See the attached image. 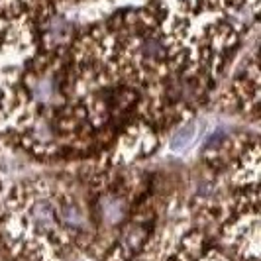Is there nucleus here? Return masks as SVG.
<instances>
[{
  "mask_svg": "<svg viewBox=\"0 0 261 261\" xmlns=\"http://www.w3.org/2000/svg\"><path fill=\"white\" fill-rule=\"evenodd\" d=\"M142 173L92 161L85 169L36 175L0 198V242L12 261L98 259L136 214Z\"/></svg>",
  "mask_w": 261,
  "mask_h": 261,
  "instance_id": "nucleus-1",
  "label": "nucleus"
},
{
  "mask_svg": "<svg viewBox=\"0 0 261 261\" xmlns=\"http://www.w3.org/2000/svg\"><path fill=\"white\" fill-rule=\"evenodd\" d=\"M2 193H4V189H2V177H0V198H2Z\"/></svg>",
  "mask_w": 261,
  "mask_h": 261,
  "instance_id": "nucleus-8",
  "label": "nucleus"
},
{
  "mask_svg": "<svg viewBox=\"0 0 261 261\" xmlns=\"http://www.w3.org/2000/svg\"><path fill=\"white\" fill-rule=\"evenodd\" d=\"M69 6H77V2L75 0H0V16H10V18L28 16L45 22Z\"/></svg>",
  "mask_w": 261,
  "mask_h": 261,
  "instance_id": "nucleus-5",
  "label": "nucleus"
},
{
  "mask_svg": "<svg viewBox=\"0 0 261 261\" xmlns=\"http://www.w3.org/2000/svg\"><path fill=\"white\" fill-rule=\"evenodd\" d=\"M167 51L187 77L216 87L257 26L259 0H151Z\"/></svg>",
  "mask_w": 261,
  "mask_h": 261,
  "instance_id": "nucleus-3",
  "label": "nucleus"
},
{
  "mask_svg": "<svg viewBox=\"0 0 261 261\" xmlns=\"http://www.w3.org/2000/svg\"><path fill=\"white\" fill-rule=\"evenodd\" d=\"M0 261H12V259H10L8 255H0Z\"/></svg>",
  "mask_w": 261,
  "mask_h": 261,
  "instance_id": "nucleus-7",
  "label": "nucleus"
},
{
  "mask_svg": "<svg viewBox=\"0 0 261 261\" xmlns=\"http://www.w3.org/2000/svg\"><path fill=\"white\" fill-rule=\"evenodd\" d=\"M198 132H200V120H198V116H191V118H187V120H183V122H179V124L169 132L167 151L175 157L187 153V151L196 144Z\"/></svg>",
  "mask_w": 261,
  "mask_h": 261,
  "instance_id": "nucleus-6",
  "label": "nucleus"
},
{
  "mask_svg": "<svg viewBox=\"0 0 261 261\" xmlns=\"http://www.w3.org/2000/svg\"><path fill=\"white\" fill-rule=\"evenodd\" d=\"M220 183L212 171L183 198L136 210L96 261H244L222 242Z\"/></svg>",
  "mask_w": 261,
  "mask_h": 261,
  "instance_id": "nucleus-2",
  "label": "nucleus"
},
{
  "mask_svg": "<svg viewBox=\"0 0 261 261\" xmlns=\"http://www.w3.org/2000/svg\"><path fill=\"white\" fill-rule=\"evenodd\" d=\"M218 108L257 124L259 120V61H257V39L244 49L242 59L236 63L232 77H228L224 89L216 98Z\"/></svg>",
  "mask_w": 261,
  "mask_h": 261,
  "instance_id": "nucleus-4",
  "label": "nucleus"
}]
</instances>
